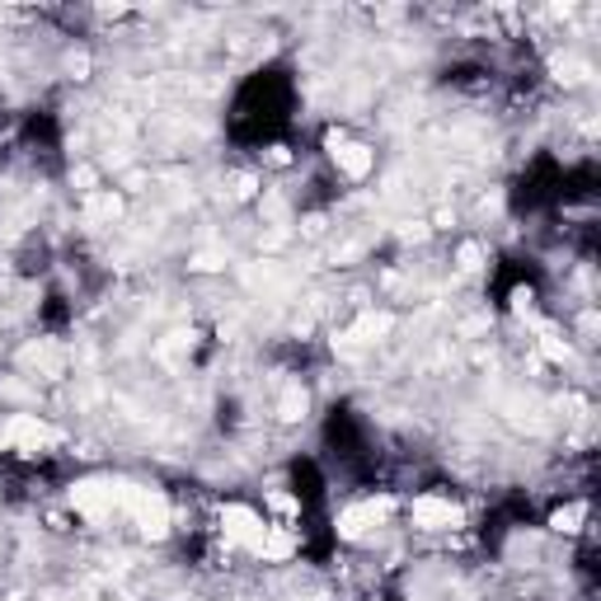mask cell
Wrapping results in <instances>:
<instances>
[{
    "instance_id": "obj_1",
    "label": "cell",
    "mask_w": 601,
    "mask_h": 601,
    "mask_svg": "<svg viewBox=\"0 0 601 601\" xmlns=\"http://www.w3.org/2000/svg\"><path fill=\"white\" fill-rule=\"evenodd\" d=\"M582 522H588V503H564V507H554V517H550V526L554 531H564V536H574V531H582Z\"/></svg>"
}]
</instances>
